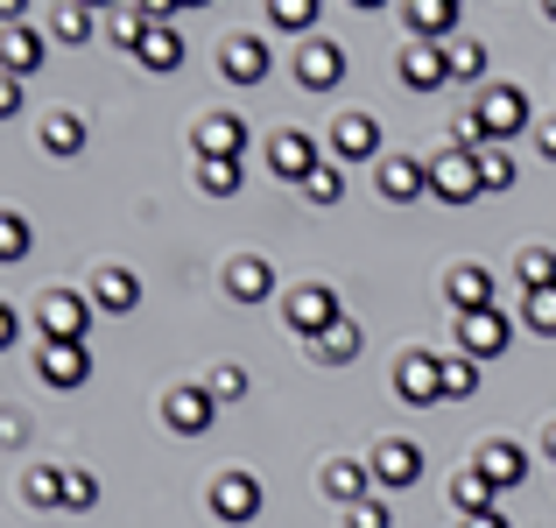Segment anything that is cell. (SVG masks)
<instances>
[{
  "instance_id": "cell-1",
  "label": "cell",
  "mask_w": 556,
  "mask_h": 528,
  "mask_svg": "<svg viewBox=\"0 0 556 528\" xmlns=\"http://www.w3.org/2000/svg\"><path fill=\"white\" fill-rule=\"evenodd\" d=\"M92 289H42L36 297V325H42V339H71V345H85V331H92Z\"/></svg>"
},
{
  "instance_id": "cell-2",
  "label": "cell",
  "mask_w": 556,
  "mask_h": 528,
  "mask_svg": "<svg viewBox=\"0 0 556 528\" xmlns=\"http://www.w3.org/2000/svg\"><path fill=\"white\" fill-rule=\"evenodd\" d=\"M430 198L437 204H472V198H486V169H479V155L437 149L430 155Z\"/></svg>"
},
{
  "instance_id": "cell-3",
  "label": "cell",
  "mask_w": 556,
  "mask_h": 528,
  "mask_svg": "<svg viewBox=\"0 0 556 528\" xmlns=\"http://www.w3.org/2000/svg\"><path fill=\"white\" fill-rule=\"evenodd\" d=\"M394 394H402L408 408H430V402H444V352H422V345H408L402 360H394Z\"/></svg>"
},
{
  "instance_id": "cell-4",
  "label": "cell",
  "mask_w": 556,
  "mask_h": 528,
  "mask_svg": "<svg viewBox=\"0 0 556 528\" xmlns=\"http://www.w3.org/2000/svg\"><path fill=\"white\" fill-rule=\"evenodd\" d=\"M282 317H289V331H303V339L317 345V339H325V331L345 317V303L331 297L325 282H303V289H289V297H282Z\"/></svg>"
},
{
  "instance_id": "cell-5",
  "label": "cell",
  "mask_w": 556,
  "mask_h": 528,
  "mask_svg": "<svg viewBox=\"0 0 556 528\" xmlns=\"http://www.w3.org/2000/svg\"><path fill=\"white\" fill-rule=\"evenodd\" d=\"M325 155H331V149H317V141L303 135V127H282V135L268 141V169L282 176V184H296V190L311 184L317 169H325Z\"/></svg>"
},
{
  "instance_id": "cell-6",
  "label": "cell",
  "mask_w": 556,
  "mask_h": 528,
  "mask_svg": "<svg viewBox=\"0 0 556 528\" xmlns=\"http://www.w3.org/2000/svg\"><path fill=\"white\" fill-rule=\"evenodd\" d=\"M367 465H374V487L380 493H408L422 479V444H416V437H388V444H374Z\"/></svg>"
},
{
  "instance_id": "cell-7",
  "label": "cell",
  "mask_w": 556,
  "mask_h": 528,
  "mask_svg": "<svg viewBox=\"0 0 556 528\" xmlns=\"http://www.w3.org/2000/svg\"><path fill=\"white\" fill-rule=\"evenodd\" d=\"M36 374H42V388H85L92 380V352L85 345H71V339H42L36 345Z\"/></svg>"
},
{
  "instance_id": "cell-8",
  "label": "cell",
  "mask_w": 556,
  "mask_h": 528,
  "mask_svg": "<svg viewBox=\"0 0 556 528\" xmlns=\"http://www.w3.org/2000/svg\"><path fill=\"white\" fill-rule=\"evenodd\" d=\"M367 155H380V121L367 106H345L331 121V163H367Z\"/></svg>"
},
{
  "instance_id": "cell-9",
  "label": "cell",
  "mask_w": 556,
  "mask_h": 528,
  "mask_svg": "<svg viewBox=\"0 0 556 528\" xmlns=\"http://www.w3.org/2000/svg\"><path fill=\"white\" fill-rule=\"evenodd\" d=\"M212 515H218V521H232V528L254 521V515H261V479H254V473H240V465H226V473L212 479Z\"/></svg>"
},
{
  "instance_id": "cell-10",
  "label": "cell",
  "mask_w": 556,
  "mask_h": 528,
  "mask_svg": "<svg viewBox=\"0 0 556 528\" xmlns=\"http://www.w3.org/2000/svg\"><path fill=\"white\" fill-rule=\"evenodd\" d=\"M458 325V352H472V360H493L507 339H515V317L501 311V303H486V311H472V317H451Z\"/></svg>"
},
{
  "instance_id": "cell-11",
  "label": "cell",
  "mask_w": 556,
  "mask_h": 528,
  "mask_svg": "<svg viewBox=\"0 0 556 528\" xmlns=\"http://www.w3.org/2000/svg\"><path fill=\"white\" fill-rule=\"evenodd\" d=\"M190 149H198V163H240L247 121H240V113H204L198 135H190Z\"/></svg>"
},
{
  "instance_id": "cell-12",
  "label": "cell",
  "mask_w": 556,
  "mask_h": 528,
  "mask_svg": "<svg viewBox=\"0 0 556 528\" xmlns=\"http://www.w3.org/2000/svg\"><path fill=\"white\" fill-rule=\"evenodd\" d=\"M479 121H486L493 141H515L521 127H529V92H521V85H486V92H479Z\"/></svg>"
},
{
  "instance_id": "cell-13",
  "label": "cell",
  "mask_w": 556,
  "mask_h": 528,
  "mask_svg": "<svg viewBox=\"0 0 556 528\" xmlns=\"http://www.w3.org/2000/svg\"><path fill=\"white\" fill-rule=\"evenodd\" d=\"M212 394H204V380H177V388H169L163 394V423H169V430H177V437H204V430H212Z\"/></svg>"
},
{
  "instance_id": "cell-14",
  "label": "cell",
  "mask_w": 556,
  "mask_h": 528,
  "mask_svg": "<svg viewBox=\"0 0 556 528\" xmlns=\"http://www.w3.org/2000/svg\"><path fill=\"white\" fill-rule=\"evenodd\" d=\"M394 71H402V85H408V92H437V85H451L444 42H422V36H408V42H402V56H394Z\"/></svg>"
},
{
  "instance_id": "cell-15",
  "label": "cell",
  "mask_w": 556,
  "mask_h": 528,
  "mask_svg": "<svg viewBox=\"0 0 556 528\" xmlns=\"http://www.w3.org/2000/svg\"><path fill=\"white\" fill-rule=\"evenodd\" d=\"M374 184H380L388 204H416V198H430V163H422V155H380Z\"/></svg>"
},
{
  "instance_id": "cell-16",
  "label": "cell",
  "mask_w": 556,
  "mask_h": 528,
  "mask_svg": "<svg viewBox=\"0 0 556 528\" xmlns=\"http://www.w3.org/2000/svg\"><path fill=\"white\" fill-rule=\"evenodd\" d=\"M296 85H303V92H331V85H345V42H331V36H311V42H303Z\"/></svg>"
},
{
  "instance_id": "cell-17",
  "label": "cell",
  "mask_w": 556,
  "mask_h": 528,
  "mask_svg": "<svg viewBox=\"0 0 556 528\" xmlns=\"http://www.w3.org/2000/svg\"><path fill=\"white\" fill-rule=\"evenodd\" d=\"M268 64H275V56H268V42H261V36H240V28H232V36L218 42V71H226L232 85H261V78H268Z\"/></svg>"
},
{
  "instance_id": "cell-18",
  "label": "cell",
  "mask_w": 556,
  "mask_h": 528,
  "mask_svg": "<svg viewBox=\"0 0 556 528\" xmlns=\"http://www.w3.org/2000/svg\"><path fill=\"white\" fill-rule=\"evenodd\" d=\"M92 303L106 317H127L141 303V275L127 268V261H106V268H92Z\"/></svg>"
},
{
  "instance_id": "cell-19",
  "label": "cell",
  "mask_w": 556,
  "mask_h": 528,
  "mask_svg": "<svg viewBox=\"0 0 556 528\" xmlns=\"http://www.w3.org/2000/svg\"><path fill=\"white\" fill-rule=\"evenodd\" d=\"M42 56H50V36H36L28 22L0 28V71H8V78H36Z\"/></svg>"
},
{
  "instance_id": "cell-20",
  "label": "cell",
  "mask_w": 556,
  "mask_h": 528,
  "mask_svg": "<svg viewBox=\"0 0 556 528\" xmlns=\"http://www.w3.org/2000/svg\"><path fill=\"white\" fill-rule=\"evenodd\" d=\"M226 297H232V303H268V297H275V261L232 254V261H226Z\"/></svg>"
},
{
  "instance_id": "cell-21",
  "label": "cell",
  "mask_w": 556,
  "mask_h": 528,
  "mask_svg": "<svg viewBox=\"0 0 556 528\" xmlns=\"http://www.w3.org/2000/svg\"><path fill=\"white\" fill-rule=\"evenodd\" d=\"M444 297H451V311H458V317H472V311H486V303H493V275L479 268V261H458V268L444 275Z\"/></svg>"
},
{
  "instance_id": "cell-22",
  "label": "cell",
  "mask_w": 556,
  "mask_h": 528,
  "mask_svg": "<svg viewBox=\"0 0 556 528\" xmlns=\"http://www.w3.org/2000/svg\"><path fill=\"white\" fill-rule=\"evenodd\" d=\"M451 507H458V521L493 515V507H501V487H493L479 465H465V473H451Z\"/></svg>"
},
{
  "instance_id": "cell-23",
  "label": "cell",
  "mask_w": 556,
  "mask_h": 528,
  "mask_svg": "<svg viewBox=\"0 0 556 528\" xmlns=\"http://www.w3.org/2000/svg\"><path fill=\"white\" fill-rule=\"evenodd\" d=\"M479 473H486L493 487L507 493V487H521V479H529V451H521L515 437H493V444L479 451Z\"/></svg>"
},
{
  "instance_id": "cell-24",
  "label": "cell",
  "mask_w": 556,
  "mask_h": 528,
  "mask_svg": "<svg viewBox=\"0 0 556 528\" xmlns=\"http://www.w3.org/2000/svg\"><path fill=\"white\" fill-rule=\"evenodd\" d=\"M325 493H331L339 507H359V501L374 493V465H359V458H331V465H325Z\"/></svg>"
},
{
  "instance_id": "cell-25",
  "label": "cell",
  "mask_w": 556,
  "mask_h": 528,
  "mask_svg": "<svg viewBox=\"0 0 556 528\" xmlns=\"http://www.w3.org/2000/svg\"><path fill=\"white\" fill-rule=\"evenodd\" d=\"M408 28L422 42H451L458 36V0H408Z\"/></svg>"
},
{
  "instance_id": "cell-26",
  "label": "cell",
  "mask_w": 556,
  "mask_h": 528,
  "mask_svg": "<svg viewBox=\"0 0 556 528\" xmlns=\"http://www.w3.org/2000/svg\"><path fill=\"white\" fill-rule=\"evenodd\" d=\"M78 149H85V113L56 106L50 121H42V155H56V163H71Z\"/></svg>"
},
{
  "instance_id": "cell-27",
  "label": "cell",
  "mask_w": 556,
  "mask_h": 528,
  "mask_svg": "<svg viewBox=\"0 0 556 528\" xmlns=\"http://www.w3.org/2000/svg\"><path fill=\"white\" fill-rule=\"evenodd\" d=\"M141 71H184V36H177V22H155L149 36H141Z\"/></svg>"
},
{
  "instance_id": "cell-28",
  "label": "cell",
  "mask_w": 556,
  "mask_h": 528,
  "mask_svg": "<svg viewBox=\"0 0 556 528\" xmlns=\"http://www.w3.org/2000/svg\"><path fill=\"white\" fill-rule=\"evenodd\" d=\"M444 64H451V85H479V78H486V42H479V36H451Z\"/></svg>"
},
{
  "instance_id": "cell-29",
  "label": "cell",
  "mask_w": 556,
  "mask_h": 528,
  "mask_svg": "<svg viewBox=\"0 0 556 528\" xmlns=\"http://www.w3.org/2000/svg\"><path fill=\"white\" fill-rule=\"evenodd\" d=\"M359 345H367V331H359L353 317H339V325H331L311 352H317V366H345V360H359Z\"/></svg>"
},
{
  "instance_id": "cell-30",
  "label": "cell",
  "mask_w": 556,
  "mask_h": 528,
  "mask_svg": "<svg viewBox=\"0 0 556 528\" xmlns=\"http://www.w3.org/2000/svg\"><path fill=\"white\" fill-rule=\"evenodd\" d=\"M64 479H71L64 465H28V479H22V501L50 515V507H64Z\"/></svg>"
},
{
  "instance_id": "cell-31",
  "label": "cell",
  "mask_w": 556,
  "mask_h": 528,
  "mask_svg": "<svg viewBox=\"0 0 556 528\" xmlns=\"http://www.w3.org/2000/svg\"><path fill=\"white\" fill-rule=\"evenodd\" d=\"M28 247H36V226H28L14 204H0V268H14V261H28Z\"/></svg>"
},
{
  "instance_id": "cell-32",
  "label": "cell",
  "mask_w": 556,
  "mask_h": 528,
  "mask_svg": "<svg viewBox=\"0 0 556 528\" xmlns=\"http://www.w3.org/2000/svg\"><path fill=\"white\" fill-rule=\"evenodd\" d=\"M50 42H92V8H85V0H56L50 8Z\"/></svg>"
},
{
  "instance_id": "cell-33",
  "label": "cell",
  "mask_w": 556,
  "mask_h": 528,
  "mask_svg": "<svg viewBox=\"0 0 556 528\" xmlns=\"http://www.w3.org/2000/svg\"><path fill=\"white\" fill-rule=\"evenodd\" d=\"M479 394V360L472 352H444V402H465Z\"/></svg>"
},
{
  "instance_id": "cell-34",
  "label": "cell",
  "mask_w": 556,
  "mask_h": 528,
  "mask_svg": "<svg viewBox=\"0 0 556 528\" xmlns=\"http://www.w3.org/2000/svg\"><path fill=\"white\" fill-rule=\"evenodd\" d=\"M149 14H141V8H113L106 14V42H121V50H141V36H149Z\"/></svg>"
},
{
  "instance_id": "cell-35",
  "label": "cell",
  "mask_w": 556,
  "mask_h": 528,
  "mask_svg": "<svg viewBox=\"0 0 556 528\" xmlns=\"http://www.w3.org/2000/svg\"><path fill=\"white\" fill-rule=\"evenodd\" d=\"M521 325H529L535 339H556V289H529V297H521Z\"/></svg>"
},
{
  "instance_id": "cell-36",
  "label": "cell",
  "mask_w": 556,
  "mask_h": 528,
  "mask_svg": "<svg viewBox=\"0 0 556 528\" xmlns=\"http://www.w3.org/2000/svg\"><path fill=\"white\" fill-rule=\"evenodd\" d=\"M515 275H521V289H556V254L549 247H521Z\"/></svg>"
},
{
  "instance_id": "cell-37",
  "label": "cell",
  "mask_w": 556,
  "mask_h": 528,
  "mask_svg": "<svg viewBox=\"0 0 556 528\" xmlns=\"http://www.w3.org/2000/svg\"><path fill=\"white\" fill-rule=\"evenodd\" d=\"M240 184H247L240 163H198V190H204V198H232Z\"/></svg>"
},
{
  "instance_id": "cell-38",
  "label": "cell",
  "mask_w": 556,
  "mask_h": 528,
  "mask_svg": "<svg viewBox=\"0 0 556 528\" xmlns=\"http://www.w3.org/2000/svg\"><path fill=\"white\" fill-rule=\"evenodd\" d=\"M268 22H275V28H296V36H311V28H317V0H268Z\"/></svg>"
},
{
  "instance_id": "cell-39",
  "label": "cell",
  "mask_w": 556,
  "mask_h": 528,
  "mask_svg": "<svg viewBox=\"0 0 556 528\" xmlns=\"http://www.w3.org/2000/svg\"><path fill=\"white\" fill-rule=\"evenodd\" d=\"M303 198H311V204H339L345 198V163H331V155H325V169L303 184Z\"/></svg>"
},
{
  "instance_id": "cell-40",
  "label": "cell",
  "mask_w": 556,
  "mask_h": 528,
  "mask_svg": "<svg viewBox=\"0 0 556 528\" xmlns=\"http://www.w3.org/2000/svg\"><path fill=\"white\" fill-rule=\"evenodd\" d=\"M451 149H465V155L493 149V135H486V121H479V106H472V113H458V121H451Z\"/></svg>"
},
{
  "instance_id": "cell-41",
  "label": "cell",
  "mask_w": 556,
  "mask_h": 528,
  "mask_svg": "<svg viewBox=\"0 0 556 528\" xmlns=\"http://www.w3.org/2000/svg\"><path fill=\"white\" fill-rule=\"evenodd\" d=\"M479 169H486V190H515V155L493 141V149H479Z\"/></svg>"
},
{
  "instance_id": "cell-42",
  "label": "cell",
  "mask_w": 556,
  "mask_h": 528,
  "mask_svg": "<svg viewBox=\"0 0 556 528\" xmlns=\"http://www.w3.org/2000/svg\"><path fill=\"white\" fill-rule=\"evenodd\" d=\"M345 528H394V515H388V501H380V493H367L359 507H345Z\"/></svg>"
},
{
  "instance_id": "cell-43",
  "label": "cell",
  "mask_w": 556,
  "mask_h": 528,
  "mask_svg": "<svg viewBox=\"0 0 556 528\" xmlns=\"http://www.w3.org/2000/svg\"><path fill=\"white\" fill-rule=\"evenodd\" d=\"M64 507H71V515L99 507V479H92V473H71V479H64Z\"/></svg>"
},
{
  "instance_id": "cell-44",
  "label": "cell",
  "mask_w": 556,
  "mask_h": 528,
  "mask_svg": "<svg viewBox=\"0 0 556 528\" xmlns=\"http://www.w3.org/2000/svg\"><path fill=\"white\" fill-rule=\"evenodd\" d=\"M204 394H212V402H240V394H247V374H240V366H218V374L204 380Z\"/></svg>"
},
{
  "instance_id": "cell-45",
  "label": "cell",
  "mask_w": 556,
  "mask_h": 528,
  "mask_svg": "<svg viewBox=\"0 0 556 528\" xmlns=\"http://www.w3.org/2000/svg\"><path fill=\"white\" fill-rule=\"evenodd\" d=\"M14 113H22V78L0 71V121H14Z\"/></svg>"
},
{
  "instance_id": "cell-46",
  "label": "cell",
  "mask_w": 556,
  "mask_h": 528,
  "mask_svg": "<svg viewBox=\"0 0 556 528\" xmlns=\"http://www.w3.org/2000/svg\"><path fill=\"white\" fill-rule=\"evenodd\" d=\"M135 8L149 14V22H177V8H184V0H135Z\"/></svg>"
},
{
  "instance_id": "cell-47",
  "label": "cell",
  "mask_w": 556,
  "mask_h": 528,
  "mask_svg": "<svg viewBox=\"0 0 556 528\" xmlns=\"http://www.w3.org/2000/svg\"><path fill=\"white\" fill-rule=\"evenodd\" d=\"M14 339H22V317H14V311H8V303H0V352H8Z\"/></svg>"
},
{
  "instance_id": "cell-48",
  "label": "cell",
  "mask_w": 556,
  "mask_h": 528,
  "mask_svg": "<svg viewBox=\"0 0 556 528\" xmlns=\"http://www.w3.org/2000/svg\"><path fill=\"white\" fill-rule=\"evenodd\" d=\"M22 14H28V0H0V28H14Z\"/></svg>"
},
{
  "instance_id": "cell-49",
  "label": "cell",
  "mask_w": 556,
  "mask_h": 528,
  "mask_svg": "<svg viewBox=\"0 0 556 528\" xmlns=\"http://www.w3.org/2000/svg\"><path fill=\"white\" fill-rule=\"evenodd\" d=\"M535 141H543V155L556 163V121H543V127H535Z\"/></svg>"
},
{
  "instance_id": "cell-50",
  "label": "cell",
  "mask_w": 556,
  "mask_h": 528,
  "mask_svg": "<svg viewBox=\"0 0 556 528\" xmlns=\"http://www.w3.org/2000/svg\"><path fill=\"white\" fill-rule=\"evenodd\" d=\"M465 528H515V521H507L501 507H493V515H472V521H465Z\"/></svg>"
},
{
  "instance_id": "cell-51",
  "label": "cell",
  "mask_w": 556,
  "mask_h": 528,
  "mask_svg": "<svg viewBox=\"0 0 556 528\" xmlns=\"http://www.w3.org/2000/svg\"><path fill=\"white\" fill-rule=\"evenodd\" d=\"M543 451H549V458H556V423H549V430H543Z\"/></svg>"
},
{
  "instance_id": "cell-52",
  "label": "cell",
  "mask_w": 556,
  "mask_h": 528,
  "mask_svg": "<svg viewBox=\"0 0 556 528\" xmlns=\"http://www.w3.org/2000/svg\"><path fill=\"white\" fill-rule=\"evenodd\" d=\"M85 8H106V14H113V8H121V0H85Z\"/></svg>"
},
{
  "instance_id": "cell-53",
  "label": "cell",
  "mask_w": 556,
  "mask_h": 528,
  "mask_svg": "<svg viewBox=\"0 0 556 528\" xmlns=\"http://www.w3.org/2000/svg\"><path fill=\"white\" fill-rule=\"evenodd\" d=\"M353 8H388V0H353Z\"/></svg>"
},
{
  "instance_id": "cell-54",
  "label": "cell",
  "mask_w": 556,
  "mask_h": 528,
  "mask_svg": "<svg viewBox=\"0 0 556 528\" xmlns=\"http://www.w3.org/2000/svg\"><path fill=\"white\" fill-rule=\"evenodd\" d=\"M543 14H549V22H556V0H543Z\"/></svg>"
},
{
  "instance_id": "cell-55",
  "label": "cell",
  "mask_w": 556,
  "mask_h": 528,
  "mask_svg": "<svg viewBox=\"0 0 556 528\" xmlns=\"http://www.w3.org/2000/svg\"><path fill=\"white\" fill-rule=\"evenodd\" d=\"M184 8H212V0H184Z\"/></svg>"
},
{
  "instance_id": "cell-56",
  "label": "cell",
  "mask_w": 556,
  "mask_h": 528,
  "mask_svg": "<svg viewBox=\"0 0 556 528\" xmlns=\"http://www.w3.org/2000/svg\"><path fill=\"white\" fill-rule=\"evenodd\" d=\"M458 8H465V0H458Z\"/></svg>"
}]
</instances>
